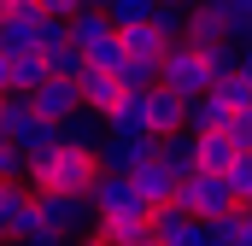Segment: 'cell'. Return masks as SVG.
Listing matches in <instances>:
<instances>
[{"label": "cell", "instance_id": "obj_31", "mask_svg": "<svg viewBox=\"0 0 252 246\" xmlns=\"http://www.w3.org/2000/svg\"><path fill=\"white\" fill-rule=\"evenodd\" d=\"M205 70H211V82H217V76H229V70H235V41L205 47Z\"/></svg>", "mask_w": 252, "mask_h": 246}, {"label": "cell", "instance_id": "obj_20", "mask_svg": "<svg viewBox=\"0 0 252 246\" xmlns=\"http://www.w3.org/2000/svg\"><path fill=\"white\" fill-rule=\"evenodd\" d=\"M41 76H47V59L41 53H12V94H30Z\"/></svg>", "mask_w": 252, "mask_h": 246}, {"label": "cell", "instance_id": "obj_42", "mask_svg": "<svg viewBox=\"0 0 252 246\" xmlns=\"http://www.w3.org/2000/svg\"><path fill=\"white\" fill-rule=\"evenodd\" d=\"M0 246H6V235H0Z\"/></svg>", "mask_w": 252, "mask_h": 246}, {"label": "cell", "instance_id": "obj_5", "mask_svg": "<svg viewBox=\"0 0 252 246\" xmlns=\"http://www.w3.org/2000/svg\"><path fill=\"white\" fill-rule=\"evenodd\" d=\"M147 158H153V135H141V129H106L100 147H94V164L112 170V176H129Z\"/></svg>", "mask_w": 252, "mask_h": 246}, {"label": "cell", "instance_id": "obj_36", "mask_svg": "<svg viewBox=\"0 0 252 246\" xmlns=\"http://www.w3.org/2000/svg\"><path fill=\"white\" fill-rule=\"evenodd\" d=\"M241 246H252V205H241Z\"/></svg>", "mask_w": 252, "mask_h": 246}, {"label": "cell", "instance_id": "obj_7", "mask_svg": "<svg viewBox=\"0 0 252 246\" xmlns=\"http://www.w3.org/2000/svg\"><path fill=\"white\" fill-rule=\"evenodd\" d=\"M41 229V217H35V193L24 182H6V199H0V235L6 246H18L24 235H35Z\"/></svg>", "mask_w": 252, "mask_h": 246}, {"label": "cell", "instance_id": "obj_15", "mask_svg": "<svg viewBox=\"0 0 252 246\" xmlns=\"http://www.w3.org/2000/svg\"><path fill=\"white\" fill-rule=\"evenodd\" d=\"M118 41H124V53H129V59H158V53H164V35L153 30V18L118 24Z\"/></svg>", "mask_w": 252, "mask_h": 246}, {"label": "cell", "instance_id": "obj_21", "mask_svg": "<svg viewBox=\"0 0 252 246\" xmlns=\"http://www.w3.org/2000/svg\"><path fill=\"white\" fill-rule=\"evenodd\" d=\"M211 88L223 94V106H229V112H235V106H252V70H229V76H217Z\"/></svg>", "mask_w": 252, "mask_h": 246}, {"label": "cell", "instance_id": "obj_23", "mask_svg": "<svg viewBox=\"0 0 252 246\" xmlns=\"http://www.w3.org/2000/svg\"><path fill=\"white\" fill-rule=\"evenodd\" d=\"M82 59L94 64V70H112V76H118V70H124V41H118V30H112V35H106V41H100V47H88V53H82Z\"/></svg>", "mask_w": 252, "mask_h": 246}, {"label": "cell", "instance_id": "obj_16", "mask_svg": "<svg viewBox=\"0 0 252 246\" xmlns=\"http://www.w3.org/2000/svg\"><path fill=\"white\" fill-rule=\"evenodd\" d=\"M129 182H135V193L147 199V211H153V205H170V193H176V182H170V176L158 170V158L135 164V170H129Z\"/></svg>", "mask_w": 252, "mask_h": 246}, {"label": "cell", "instance_id": "obj_22", "mask_svg": "<svg viewBox=\"0 0 252 246\" xmlns=\"http://www.w3.org/2000/svg\"><path fill=\"white\" fill-rule=\"evenodd\" d=\"M223 182H229V193H235V205H247L252 199V153H235V158H229Z\"/></svg>", "mask_w": 252, "mask_h": 246}, {"label": "cell", "instance_id": "obj_30", "mask_svg": "<svg viewBox=\"0 0 252 246\" xmlns=\"http://www.w3.org/2000/svg\"><path fill=\"white\" fill-rule=\"evenodd\" d=\"M100 12H106V18H112V30H118V24L147 18V12H153V0H100Z\"/></svg>", "mask_w": 252, "mask_h": 246}, {"label": "cell", "instance_id": "obj_13", "mask_svg": "<svg viewBox=\"0 0 252 246\" xmlns=\"http://www.w3.org/2000/svg\"><path fill=\"white\" fill-rule=\"evenodd\" d=\"M64 30H70V47L88 53V47H100V41L112 35V18H106L100 6H76V12L64 18Z\"/></svg>", "mask_w": 252, "mask_h": 246}, {"label": "cell", "instance_id": "obj_25", "mask_svg": "<svg viewBox=\"0 0 252 246\" xmlns=\"http://www.w3.org/2000/svg\"><path fill=\"white\" fill-rule=\"evenodd\" d=\"M205 235H211V246H241V205L223 217H205Z\"/></svg>", "mask_w": 252, "mask_h": 246}, {"label": "cell", "instance_id": "obj_9", "mask_svg": "<svg viewBox=\"0 0 252 246\" xmlns=\"http://www.w3.org/2000/svg\"><path fill=\"white\" fill-rule=\"evenodd\" d=\"M35 24H41V6L35 0H12L0 12V47L6 53H35Z\"/></svg>", "mask_w": 252, "mask_h": 246}, {"label": "cell", "instance_id": "obj_39", "mask_svg": "<svg viewBox=\"0 0 252 246\" xmlns=\"http://www.w3.org/2000/svg\"><path fill=\"white\" fill-rule=\"evenodd\" d=\"M6 6H12V0H0V12H6Z\"/></svg>", "mask_w": 252, "mask_h": 246}, {"label": "cell", "instance_id": "obj_43", "mask_svg": "<svg viewBox=\"0 0 252 246\" xmlns=\"http://www.w3.org/2000/svg\"><path fill=\"white\" fill-rule=\"evenodd\" d=\"M247 205H252V199H247Z\"/></svg>", "mask_w": 252, "mask_h": 246}, {"label": "cell", "instance_id": "obj_17", "mask_svg": "<svg viewBox=\"0 0 252 246\" xmlns=\"http://www.w3.org/2000/svg\"><path fill=\"white\" fill-rule=\"evenodd\" d=\"M211 12L223 18V35H229L235 47L252 41V0H211Z\"/></svg>", "mask_w": 252, "mask_h": 246}, {"label": "cell", "instance_id": "obj_24", "mask_svg": "<svg viewBox=\"0 0 252 246\" xmlns=\"http://www.w3.org/2000/svg\"><path fill=\"white\" fill-rule=\"evenodd\" d=\"M70 41V30H64L59 12H41V24H35V53H53V47H64Z\"/></svg>", "mask_w": 252, "mask_h": 246}, {"label": "cell", "instance_id": "obj_14", "mask_svg": "<svg viewBox=\"0 0 252 246\" xmlns=\"http://www.w3.org/2000/svg\"><path fill=\"white\" fill-rule=\"evenodd\" d=\"M100 135H106V123L94 118V112H70V118H59V147H76V153H94L100 147Z\"/></svg>", "mask_w": 252, "mask_h": 246}, {"label": "cell", "instance_id": "obj_40", "mask_svg": "<svg viewBox=\"0 0 252 246\" xmlns=\"http://www.w3.org/2000/svg\"><path fill=\"white\" fill-rule=\"evenodd\" d=\"M0 199H6V182H0Z\"/></svg>", "mask_w": 252, "mask_h": 246}, {"label": "cell", "instance_id": "obj_41", "mask_svg": "<svg viewBox=\"0 0 252 246\" xmlns=\"http://www.w3.org/2000/svg\"><path fill=\"white\" fill-rule=\"evenodd\" d=\"M182 6H193V0H182Z\"/></svg>", "mask_w": 252, "mask_h": 246}, {"label": "cell", "instance_id": "obj_27", "mask_svg": "<svg viewBox=\"0 0 252 246\" xmlns=\"http://www.w3.org/2000/svg\"><path fill=\"white\" fill-rule=\"evenodd\" d=\"M118 82H124V88H153V82H158V59H124Z\"/></svg>", "mask_w": 252, "mask_h": 246}, {"label": "cell", "instance_id": "obj_37", "mask_svg": "<svg viewBox=\"0 0 252 246\" xmlns=\"http://www.w3.org/2000/svg\"><path fill=\"white\" fill-rule=\"evenodd\" d=\"M135 246H164V241H153V235H141V241H135Z\"/></svg>", "mask_w": 252, "mask_h": 246}, {"label": "cell", "instance_id": "obj_29", "mask_svg": "<svg viewBox=\"0 0 252 246\" xmlns=\"http://www.w3.org/2000/svg\"><path fill=\"white\" fill-rule=\"evenodd\" d=\"M223 135L235 141V153H252V106H235L229 123H223Z\"/></svg>", "mask_w": 252, "mask_h": 246}, {"label": "cell", "instance_id": "obj_12", "mask_svg": "<svg viewBox=\"0 0 252 246\" xmlns=\"http://www.w3.org/2000/svg\"><path fill=\"white\" fill-rule=\"evenodd\" d=\"M182 106H188V100H176L170 88L153 82V88H147V135H153V141H158V135H176V129H182Z\"/></svg>", "mask_w": 252, "mask_h": 246}, {"label": "cell", "instance_id": "obj_8", "mask_svg": "<svg viewBox=\"0 0 252 246\" xmlns=\"http://www.w3.org/2000/svg\"><path fill=\"white\" fill-rule=\"evenodd\" d=\"M24 100H30V112H35V118H47V123L70 118V112L82 106V100H76V82H70V76H41V82H35V88H30Z\"/></svg>", "mask_w": 252, "mask_h": 246}, {"label": "cell", "instance_id": "obj_11", "mask_svg": "<svg viewBox=\"0 0 252 246\" xmlns=\"http://www.w3.org/2000/svg\"><path fill=\"white\" fill-rule=\"evenodd\" d=\"M153 158H158V170H164L170 182H182V176H193V170H199V158H193V135H188V129L158 135V141H153Z\"/></svg>", "mask_w": 252, "mask_h": 246}, {"label": "cell", "instance_id": "obj_26", "mask_svg": "<svg viewBox=\"0 0 252 246\" xmlns=\"http://www.w3.org/2000/svg\"><path fill=\"white\" fill-rule=\"evenodd\" d=\"M24 176H30V158H24V147L0 135V182H24Z\"/></svg>", "mask_w": 252, "mask_h": 246}, {"label": "cell", "instance_id": "obj_34", "mask_svg": "<svg viewBox=\"0 0 252 246\" xmlns=\"http://www.w3.org/2000/svg\"><path fill=\"white\" fill-rule=\"evenodd\" d=\"M35 6H41V12H59V18H70V12H76L82 0H35Z\"/></svg>", "mask_w": 252, "mask_h": 246}, {"label": "cell", "instance_id": "obj_38", "mask_svg": "<svg viewBox=\"0 0 252 246\" xmlns=\"http://www.w3.org/2000/svg\"><path fill=\"white\" fill-rule=\"evenodd\" d=\"M82 6H100V0H82Z\"/></svg>", "mask_w": 252, "mask_h": 246}, {"label": "cell", "instance_id": "obj_3", "mask_svg": "<svg viewBox=\"0 0 252 246\" xmlns=\"http://www.w3.org/2000/svg\"><path fill=\"white\" fill-rule=\"evenodd\" d=\"M30 193H35V187H30ZM35 217H41L47 235H70V241L100 223V211H94L88 193H35Z\"/></svg>", "mask_w": 252, "mask_h": 246}, {"label": "cell", "instance_id": "obj_2", "mask_svg": "<svg viewBox=\"0 0 252 246\" xmlns=\"http://www.w3.org/2000/svg\"><path fill=\"white\" fill-rule=\"evenodd\" d=\"M158 88H170L176 100H193L211 88V70H205V47H188V41H170L158 53Z\"/></svg>", "mask_w": 252, "mask_h": 246}, {"label": "cell", "instance_id": "obj_4", "mask_svg": "<svg viewBox=\"0 0 252 246\" xmlns=\"http://www.w3.org/2000/svg\"><path fill=\"white\" fill-rule=\"evenodd\" d=\"M188 217H223V211H235V193H229V182H223V170H193V176H182L176 182V193H170Z\"/></svg>", "mask_w": 252, "mask_h": 246}, {"label": "cell", "instance_id": "obj_35", "mask_svg": "<svg viewBox=\"0 0 252 246\" xmlns=\"http://www.w3.org/2000/svg\"><path fill=\"white\" fill-rule=\"evenodd\" d=\"M0 94H12V53L0 47Z\"/></svg>", "mask_w": 252, "mask_h": 246}, {"label": "cell", "instance_id": "obj_6", "mask_svg": "<svg viewBox=\"0 0 252 246\" xmlns=\"http://www.w3.org/2000/svg\"><path fill=\"white\" fill-rule=\"evenodd\" d=\"M88 199H94V211H100V217H147V199L135 193V182H129V176H112V170H100V176H94Z\"/></svg>", "mask_w": 252, "mask_h": 246}, {"label": "cell", "instance_id": "obj_28", "mask_svg": "<svg viewBox=\"0 0 252 246\" xmlns=\"http://www.w3.org/2000/svg\"><path fill=\"white\" fill-rule=\"evenodd\" d=\"M41 59H47V76H70V82H76V70L88 64L76 47H70V41H64V47H53V53H41Z\"/></svg>", "mask_w": 252, "mask_h": 246}, {"label": "cell", "instance_id": "obj_10", "mask_svg": "<svg viewBox=\"0 0 252 246\" xmlns=\"http://www.w3.org/2000/svg\"><path fill=\"white\" fill-rule=\"evenodd\" d=\"M118 94H124V82H118L112 70H94V64L76 70V100H82V112H94L100 123H106V112L118 106Z\"/></svg>", "mask_w": 252, "mask_h": 246}, {"label": "cell", "instance_id": "obj_18", "mask_svg": "<svg viewBox=\"0 0 252 246\" xmlns=\"http://www.w3.org/2000/svg\"><path fill=\"white\" fill-rule=\"evenodd\" d=\"M193 158H199V170H229L235 141H229L223 129H205V135H193Z\"/></svg>", "mask_w": 252, "mask_h": 246}, {"label": "cell", "instance_id": "obj_19", "mask_svg": "<svg viewBox=\"0 0 252 246\" xmlns=\"http://www.w3.org/2000/svg\"><path fill=\"white\" fill-rule=\"evenodd\" d=\"M147 18H153V30L164 35V47H170V41H182V30H188V6H182V0H153V12H147Z\"/></svg>", "mask_w": 252, "mask_h": 246}, {"label": "cell", "instance_id": "obj_33", "mask_svg": "<svg viewBox=\"0 0 252 246\" xmlns=\"http://www.w3.org/2000/svg\"><path fill=\"white\" fill-rule=\"evenodd\" d=\"M18 246H76L70 235H47V229H35V235H24Z\"/></svg>", "mask_w": 252, "mask_h": 246}, {"label": "cell", "instance_id": "obj_32", "mask_svg": "<svg viewBox=\"0 0 252 246\" xmlns=\"http://www.w3.org/2000/svg\"><path fill=\"white\" fill-rule=\"evenodd\" d=\"M164 246H211V235H205V223H199V217H188V223H182Z\"/></svg>", "mask_w": 252, "mask_h": 246}, {"label": "cell", "instance_id": "obj_1", "mask_svg": "<svg viewBox=\"0 0 252 246\" xmlns=\"http://www.w3.org/2000/svg\"><path fill=\"white\" fill-rule=\"evenodd\" d=\"M100 176V164H94V153H76V147H53L47 158H35L30 164V176L24 187H35V193H88Z\"/></svg>", "mask_w": 252, "mask_h": 246}]
</instances>
